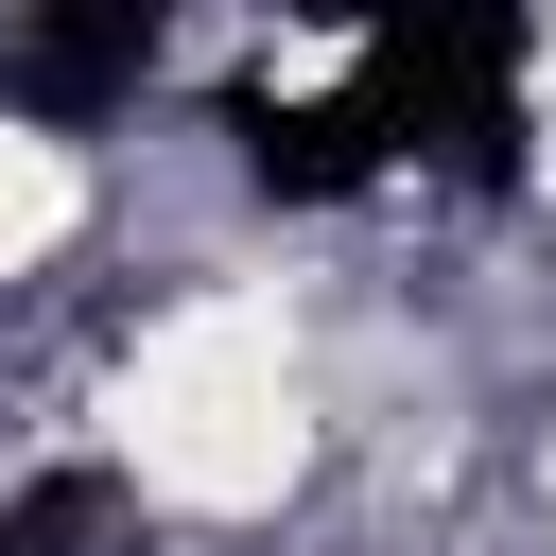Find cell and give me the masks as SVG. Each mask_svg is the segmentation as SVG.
Returning a JSON list of instances; mask_svg holds the SVG:
<instances>
[{"label": "cell", "mask_w": 556, "mask_h": 556, "mask_svg": "<svg viewBox=\"0 0 556 556\" xmlns=\"http://www.w3.org/2000/svg\"><path fill=\"white\" fill-rule=\"evenodd\" d=\"M539 139H556V0H539Z\"/></svg>", "instance_id": "3957f363"}, {"label": "cell", "mask_w": 556, "mask_h": 556, "mask_svg": "<svg viewBox=\"0 0 556 556\" xmlns=\"http://www.w3.org/2000/svg\"><path fill=\"white\" fill-rule=\"evenodd\" d=\"M70 226H87V156L35 139V122H0V278H35Z\"/></svg>", "instance_id": "7a4b0ae2"}, {"label": "cell", "mask_w": 556, "mask_h": 556, "mask_svg": "<svg viewBox=\"0 0 556 556\" xmlns=\"http://www.w3.org/2000/svg\"><path fill=\"white\" fill-rule=\"evenodd\" d=\"M122 469L174 521H261L313 469V382H295L278 295H174L139 330V365H122Z\"/></svg>", "instance_id": "6da1fadb"}, {"label": "cell", "mask_w": 556, "mask_h": 556, "mask_svg": "<svg viewBox=\"0 0 556 556\" xmlns=\"http://www.w3.org/2000/svg\"><path fill=\"white\" fill-rule=\"evenodd\" d=\"M539 504H556V434H539Z\"/></svg>", "instance_id": "277c9868"}]
</instances>
